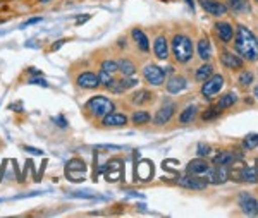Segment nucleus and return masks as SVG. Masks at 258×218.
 Returning a JSON list of instances; mask_svg holds the SVG:
<instances>
[{
    "mask_svg": "<svg viewBox=\"0 0 258 218\" xmlns=\"http://www.w3.org/2000/svg\"><path fill=\"white\" fill-rule=\"evenodd\" d=\"M215 29H217L219 38L222 41H226V43H229V41L232 40V36H234V29H232V26L229 23H219L217 26H215Z\"/></svg>",
    "mask_w": 258,
    "mask_h": 218,
    "instance_id": "5701e85b",
    "label": "nucleus"
},
{
    "mask_svg": "<svg viewBox=\"0 0 258 218\" xmlns=\"http://www.w3.org/2000/svg\"><path fill=\"white\" fill-rule=\"evenodd\" d=\"M52 120H53V122H55V124H59V127L60 129H66V127H68V122H66V119H64V117H62V115H57V117H52Z\"/></svg>",
    "mask_w": 258,
    "mask_h": 218,
    "instance_id": "58836bf2",
    "label": "nucleus"
},
{
    "mask_svg": "<svg viewBox=\"0 0 258 218\" xmlns=\"http://www.w3.org/2000/svg\"><path fill=\"white\" fill-rule=\"evenodd\" d=\"M219 114H220L219 107H210L209 110H205L202 114V120H212V119H215V117H219Z\"/></svg>",
    "mask_w": 258,
    "mask_h": 218,
    "instance_id": "473e14b6",
    "label": "nucleus"
},
{
    "mask_svg": "<svg viewBox=\"0 0 258 218\" xmlns=\"http://www.w3.org/2000/svg\"><path fill=\"white\" fill-rule=\"evenodd\" d=\"M115 110V103L112 102L110 98H107L105 95H95L91 98L86 100L85 107H83V112L88 119L93 120H100L103 115L110 114V112Z\"/></svg>",
    "mask_w": 258,
    "mask_h": 218,
    "instance_id": "f03ea898",
    "label": "nucleus"
},
{
    "mask_svg": "<svg viewBox=\"0 0 258 218\" xmlns=\"http://www.w3.org/2000/svg\"><path fill=\"white\" fill-rule=\"evenodd\" d=\"M174 112H176V103H164L159 108V112L155 114L153 122L157 125H165L167 122H170V119L174 117Z\"/></svg>",
    "mask_w": 258,
    "mask_h": 218,
    "instance_id": "f8f14e48",
    "label": "nucleus"
},
{
    "mask_svg": "<svg viewBox=\"0 0 258 218\" xmlns=\"http://www.w3.org/2000/svg\"><path fill=\"white\" fill-rule=\"evenodd\" d=\"M127 122H129V117L117 110L110 112V114L103 115L100 119V125L102 127H124V125H127Z\"/></svg>",
    "mask_w": 258,
    "mask_h": 218,
    "instance_id": "1a4fd4ad",
    "label": "nucleus"
},
{
    "mask_svg": "<svg viewBox=\"0 0 258 218\" xmlns=\"http://www.w3.org/2000/svg\"><path fill=\"white\" fill-rule=\"evenodd\" d=\"M255 2H258V0H255Z\"/></svg>",
    "mask_w": 258,
    "mask_h": 218,
    "instance_id": "09e8293b",
    "label": "nucleus"
},
{
    "mask_svg": "<svg viewBox=\"0 0 258 218\" xmlns=\"http://www.w3.org/2000/svg\"><path fill=\"white\" fill-rule=\"evenodd\" d=\"M212 74H214V67L210 64H205L197 70V79L198 81H205V79H209Z\"/></svg>",
    "mask_w": 258,
    "mask_h": 218,
    "instance_id": "7c9ffc66",
    "label": "nucleus"
},
{
    "mask_svg": "<svg viewBox=\"0 0 258 218\" xmlns=\"http://www.w3.org/2000/svg\"><path fill=\"white\" fill-rule=\"evenodd\" d=\"M136 179H140L141 182H148L153 177V163L150 160H141L140 163H136Z\"/></svg>",
    "mask_w": 258,
    "mask_h": 218,
    "instance_id": "f3484780",
    "label": "nucleus"
},
{
    "mask_svg": "<svg viewBox=\"0 0 258 218\" xmlns=\"http://www.w3.org/2000/svg\"><path fill=\"white\" fill-rule=\"evenodd\" d=\"M198 55L205 62L212 57V47H210V41L207 38H202L198 41Z\"/></svg>",
    "mask_w": 258,
    "mask_h": 218,
    "instance_id": "bb28decb",
    "label": "nucleus"
},
{
    "mask_svg": "<svg viewBox=\"0 0 258 218\" xmlns=\"http://www.w3.org/2000/svg\"><path fill=\"white\" fill-rule=\"evenodd\" d=\"M236 179H238V182L255 184V182H258V179H256V169H255V167H243L241 170L236 172Z\"/></svg>",
    "mask_w": 258,
    "mask_h": 218,
    "instance_id": "aec40b11",
    "label": "nucleus"
},
{
    "mask_svg": "<svg viewBox=\"0 0 258 218\" xmlns=\"http://www.w3.org/2000/svg\"><path fill=\"white\" fill-rule=\"evenodd\" d=\"M209 169H210V165L207 163V160H203V158H197V160H191L188 163V174L202 175V174H207Z\"/></svg>",
    "mask_w": 258,
    "mask_h": 218,
    "instance_id": "4be33fe9",
    "label": "nucleus"
},
{
    "mask_svg": "<svg viewBox=\"0 0 258 218\" xmlns=\"http://www.w3.org/2000/svg\"><path fill=\"white\" fill-rule=\"evenodd\" d=\"M153 98H155V95H153L152 91H148V90H138V91H135V93L129 96V103H131V105H138V107H141V105L152 103Z\"/></svg>",
    "mask_w": 258,
    "mask_h": 218,
    "instance_id": "a211bd4d",
    "label": "nucleus"
},
{
    "mask_svg": "<svg viewBox=\"0 0 258 218\" xmlns=\"http://www.w3.org/2000/svg\"><path fill=\"white\" fill-rule=\"evenodd\" d=\"M40 2H41V4H48L50 0H40Z\"/></svg>",
    "mask_w": 258,
    "mask_h": 218,
    "instance_id": "a18cd8bd",
    "label": "nucleus"
},
{
    "mask_svg": "<svg viewBox=\"0 0 258 218\" xmlns=\"http://www.w3.org/2000/svg\"><path fill=\"white\" fill-rule=\"evenodd\" d=\"M224 86V78L220 74H212L209 79L203 81L202 86V95L205 96L207 100H210L214 95H217Z\"/></svg>",
    "mask_w": 258,
    "mask_h": 218,
    "instance_id": "6e6552de",
    "label": "nucleus"
},
{
    "mask_svg": "<svg viewBox=\"0 0 258 218\" xmlns=\"http://www.w3.org/2000/svg\"><path fill=\"white\" fill-rule=\"evenodd\" d=\"M200 6L203 7V11H207L212 16H226L227 7L224 4H220L219 0H198Z\"/></svg>",
    "mask_w": 258,
    "mask_h": 218,
    "instance_id": "2eb2a0df",
    "label": "nucleus"
},
{
    "mask_svg": "<svg viewBox=\"0 0 258 218\" xmlns=\"http://www.w3.org/2000/svg\"><path fill=\"white\" fill-rule=\"evenodd\" d=\"M24 152H26V153H31V155H35V157H43V155H45L43 150L33 148V146H24Z\"/></svg>",
    "mask_w": 258,
    "mask_h": 218,
    "instance_id": "4c0bfd02",
    "label": "nucleus"
},
{
    "mask_svg": "<svg viewBox=\"0 0 258 218\" xmlns=\"http://www.w3.org/2000/svg\"><path fill=\"white\" fill-rule=\"evenodd\" d=\"M236 102H238V95H236V93H227V95L220 96L217 107L222 110V108H227V107H231V105H234Z\"/></svg>",
    "mask_w": 258,
    "mask_h": 218,
    "instance_id": "c756f323",
    "label": "nucleus"
},
{
    "mask_svg": "<svg viewBox=\"0 0 258 218\" xmlns=\"http://www.w3.org/2000/svg\"><path fill=\"white\" fill-rule=\"evenodd\" d=\"M255 96H256V100H258V86L255 88Z\"/></svg>",
    "mask_w": 258,
    "mask_h": 218,
    "instance_id": "c03bdc74",
    "label": "nucleus"
},
{
    "mask_svg": "<svg viewBox=\"0 0 258 218\" xmlns=\"http://www.w3.org/2000/svg\"><path fill=\"white\" fill-rule=\"evenodd\" d=\"M100 70H103V72H109V74H112V76H115V74L119 72L117 60H114V58H103V60L100 62Z\"/></svg>",
    "mask_w": 258,
    "mask_h": 218,
    "instance_id": "cd10ccee",
    "label": "nucleus"
},
{
    "mask_svg": "<svg viewBox=\"0 0 258 218\" xmlns=\"http://www.w3.org/2000/svg\"><path fill=\"white\" fill-rule=\"evenodd\" d=\"M153 53L159 60H167L169 58V41L164 35L157 36L153 41Z\"/></svg>",
    "mask_w": 258,
    "mask_h": 218,
    "instance_id": "dca6fc26",
    "label": "nucleus"
},
{
    "mask_svg": "<svg viewBox=\"0 0 258 218\" xmlns=\"http://www.w3.org/2000/svg\"><path fill=\"white\" fill-rule=\"evenodd\" d=\"M43 21V18L41 16H38V18H31V19H28L26 23H23V26L21 28H26V26H31V24H36V23H41Z\"/></svg>",
    "mask_w": 258,
    "mask_h": 218,
    "instance_id": "ea45409f",
    "label": "nucleus"
},
{
    "mask_svg": "<svg viewBox=\"0 0 258 218\" xmlns=\"http://www.w3.org/2000/svg\"><path fill=\"white\" fill-rule=\"evenodd\" d=\"M136 85H138V79H135V78H127V76H122V78H119V79H112V83L109 86L105 88L109 93L112 95H124L126 91L129 90H133Z\"/></svg>",
    "mask_w": 258,
    "mask_h": 218,
    "instance_id": "0eeeda50",
    "label": "nucleus"
},
{
    "mask_svg": "<svg viewBox=\"0 0 258 218\" xmlns=\"http://www.w3.org/2000/svg\"><path fill=\"white\" fill-rule=\"evenodd\" d=\"M197 153H198V157H200V158L209 157V155H210V146H209V144H205V142H200L198 148H197Z\"/></svg>",
    "mask_w": 258,
    "mask_h": 218,
    "instance_id": "f704fd0d",
    "label": "nucleus"
},
{
    "mask_svg": "<svg viewBox=\"0 0 258 218\" xmlns=\"http://www.w3.org/2000/svg\"><path fill=\"white\" fill-rule=\"evenodd\" d=\"M256 179H258V165H256Z\"/></svg>",
    "mask_w": 258,
    "mask_h": 218,
    "instance_id": "49530a36",
    "label": "nucleus"
},
{
    "mask_svg": "<svg viewBox=\"0 0 258 218\" xmlns=\"http://www.w3.org/2000/svg\"><path fill=\"white\" fill-rule=\"evenodd\" d=\"M170 48H172V55L177 64H188L193 58V41L189 36L174 35L172 41H170Z\"/></svg>",
    "mask_w": 258,
    "mask_h": 218,
    "instance_id": "7ed1b4c3",
    "label": "nucleus"
},
{
    "mask_svg": "<svg viewBox=\"0 0 258 218\" xmlns=\"http://www.w3.org/2000/svg\"><path fill=\"white\" fill-rule=\"evenodd\" d=\"M30 85H36V86H43V88H47L48 86V83L45 81L41 76H36V78H31L30 79Z\"/></svg>",
    "mask_w": 258,
    "mask_h": 218,
    "instance_id": "e433bc0d",
    "label": "nucleus"
},
{
    "mask_svg": "<svg viewBox=\"0 0 258 218\" xmlns=\"http://www.w3.org/2000/svg\"><path fill=\"white\" fill-rule=\"evenodd\" d=\"M74 85H76L80 90L83 91H95L100 88V79H98V72L91 69L81 70V72L76 74L74 78Z\"/></svg>",
    "mask_w": 258,
    "mask_h": 218,
    "instance_id": "20e7f679",
    "label": "nucleus"
},
{
    "mask_svg": "<svg viewBox=\"0 0 258 218\" xmlns=\"http://www.w3.org/2000/svg\"><path fill=\"white\" fill-rule=\"evenodd\" d=\"M129 120L133 122V125H147L150 120H152V115H150L147 110H136V112H133Z\"/></svg>",
    "mask_w": 258,
    "mask_h": 218,
    "instance_id": "393cba45",
    "label": "nucleus"
},
{
    "mask_svg": "<svg viewBox=\"0 0 258 218\" xmlns=\"http://www.w3.org/2000/svg\"><path fill=\"white\" fill-rule=\"evenodd\" d=\"M95 150H114V152H117V150H122V146H109V144H102V146H95Z\"/></svg>",
    "mask_w": 258,
    "mask_h": 218,
    "instance_id": "a19ab883",
    "label": "nucleus"
},
{
    "mask_svg": "<svg viewBox=\"0 0 258 218\" xmlns=\"http://www.w3.org/2000/svg\"><path fill=\"white\" fill-rule=\"evenodd\" d=\"M186 4H188L191 9H195V2H193V0H186Z\"/></svg>",
    "mask_w": 258,
    "mask_h": 218,
    "instance_id": "37998d69",
    "label": "nucleus"
},
{
    "mask_svg": "<svg viewBox=\"0 0 258 218\" xmlns=\"http://www.w3.org/2000/svg\"><path fill=\"white\" fill-rule=\"evenodd\" d=\"M143 79L150 86H162L165 81V70L157 64H147L143 67Z\"/></svg>",
    "mask_w": 258,
    "mask_h": 218,
    "instance_id": "423d86ee",
    "label": "nucleus"
},
{
    "mask_svg": "<svg viewBox=\"0 0 258 218\" xmlns=\"http://www.w3.org/2000/svg\"><path fill=\"white\" fill-rule=\"evenodd\" d=\"M186 88H188V79H186L184 76H179V74L172 76L167 83H165V90H167L170 95L182 93Z\"/></svg>",
    "mask_w": 258,
    "mask_h": 218,
    "instance_id": "4468645a",
    "label": "nucleus"
},
{
    "mask_svg": "<svg viewBox=\"0 0 258 218\" xmlns=\"http://www.w3.org/2000/svg\"><path fill=\"white\" fill-rule=\"evenodd\" d=\"M243 146L246 150H255L258 146V134H248L243 141Z\"/></svg>",
    "mask_w": 258,
    "mask_h": 218,
    "instance_id": "2f4dec72",
    "label": "nucleus"
},
{
    "mask_svg": "<svg viewBox=\"0 0 258 218\" xmlns=\"http://www.w3.org/2000/svg\"><path fill=\"white\" fill-rule=\"evenodd\" d=\"M117 67H119V72L122 74V76L131 78V76H135V74H136V65H135V62L129 60L127 57H120V58H117Z\"/></svg>",
    "mask_w": 258,
    "mask_h": 218,
    "instance_id": "412c9836",
    "label": "nucleus"
},
{
    "mask_svg": "<svg viewBox=\"0 0 258 218\" xmlns=\"http://www.w3.org/2000/svg\"><path fill=\"white\" fill-rule=\"evenodd\" d=\"M177 184L182 187H186V189L203 191V189H207V186H209V180L198 177V175H195V174H188V175H184V177H179Z\"/></svg>",
    "mask_w": 258,
    "mask_h": 218,
    "instance_id": "9d476101",
    "label": "nucleus"
},
{
    "mask_svg": "<svg viewBox=\"0 0 258 218\" xmlns=\"http://www.w3.org/2000/svg\"><path fill=\"white\" fill-rule=\"evenodd\" d=\"M231 2H234V0H231Z\"/></svg>",
    "mask_w": 258,
    "mask_h": 218,
    "instance_id": "de8ad7c7",
    "label": "nucleus"
},
{
    "mask_svg": "<svg viewBox=\"0 0 258 218\" xmlns=\"http://www.w3.org/2000/svg\"><path fill=\"white\" fill-rule=\"evenodd\" d=\"M98 79H100V86L107 88L112 83V79H114V76L109 72H103V70H98Z\"/></svg>",
    "mask_w": 258,
    "mask_h": 218,
    "instance_id": "72a5a7b5",
    "label": "nucleus"
},
{
    "mask_svg": "<svg viewBox=\"0 0 258 218\" xmlns=\"http://www.w3.org/2000/svg\"><path fill=\"white\" fill-rule=\"evenodd\" d=\"M86 162L81 160V158H71V160L66 163V177L73 182H81L85 180V174H86Z\"/></svg>",
    "mask_w": 258,
    "mask_h": 218,
    "instance_id": "39448f33",
    "label": "nucleus"
},
{
    "mask_svg": "<svg viewBox=\"0 0 258 218\" xmlns=\"http://www.w3.org/2000/svg\"><path fill=\"white\" fill-rule=\"evenodd\" d=\"M197 112H198L197 105H189V107H186L184 110H182L181 114H179V122H181V124L193 122L195 117H197Z\"/></svg>",
    "mask_w": 258,
    "mask_h": 218,
    "instance_id": "a878e982",
    "label": "nucleus"
},
{
    "mask_svg": "<svg viewBox=\"0 0 258 218\" xmlns=\"http://www.w3.org/2000/svg\"><path fill=\"white\" fill-rule=\"evenodd\" d=\"M251 81H253V74H251V72H248V70H244V72L239 76V85H241V86L251 85Z\"/></svg>",
    "mask_w": 258,
    "mask_h": 218,
    "instance_id": "c9c22d12",
    "label": "nucleus"
},
{
    "mask_svg": "<svg viewBox=\"0 0 258 218\" xmlns=\"http://www.w3.org/2000/svg\"><path fill=\"white\" fill-rule=\"evenodd\" d=\"M236 160V157L232 155L231 152H219L217 157L214 158V163L215 165H229Z\"/></svg>",
    "mask_w": 258,
    "mask_h": 218,
    "instance_id": "c85d7f7f",
    "label": "nucleus"
},
{
    "mask_svg": "<svg viewBox=\"0 0 258 218\" xmlns=\"http://www.w3.org/2000/svg\"><path fill=\"white\" fill-rule=\"evenodd\" d=\"M220 58H222V62L229 67V69H241V67H243V60L231 52H222V57Z\"/></svg>",
    "mask_w": 258,
    "mask_h": 218,
    "instance_id": "b1692460",
    "label": "nucleus"
},
{
    "mask_svg": "<svg viewBox=\"0 0 258 218\" xmlns=\"http://www.w3.org/2000/svg\"><path fill=\"white\" fill-rule=\"evenodd\" d=\"M238 204L239 208L243 209L244 215H258V201L253 198L249 192H241L239 198H238Z\"/></svg>",
    "mask_w": 258,
    "mask_h": 218,
    "instance_id": "9b49d317",
    "label": "nucleus"
},
{
    "mask_svg": "<svg viewBox=\"0 0 258 218\" xmlns=\"http://www.w3.org/2000/svg\"><path fill=\"white\" fill-rule=\"evenodd\" d=\"M64 43H66V40H59V41H55V43L52 45V50H59Z\"/></svg>",
    "mask_w": 258,
    "mask_h": 218,
    "instance_id": "79ce46f5",
    "label": "nucleus"
},
{
    "mask_svg": "<svg viewBox=\"0 0 258 218\" xmlns=\"http://www.w3.org/2000/svg\"><path fill=\"white\" fill-rule=\"evenodd\" d=\"M234 47H236V52H238L244 60H249V62L258 60V40L248 28H244V26L238 28Z\"/></svg>",
    "mask_w": 258,
    "mask_h": 218,
    "instance_id": "f257e3e1",
    "label": "nucleus"
},
{
    "mask_svg": "<svg viewBox=\"0 0 258 218\" xmlns=\"http://www.w3.org/2000/svg\"><path fill=\"white\" fill-rule=\"evenodd\" d=\"M131 38L135 40L136 47H138V48L141 50V52H148V50H150V41H148V36L145 35L143 29H140V28L131 29Z\"/></svg>",
    "mask_w": 258,
    "mask_h": 218,
    "instance_id": "6ab92c4d",
    "label": "nucleus"
},
{
    "mask_svg": "<svg viewBox=\"0 0 258 218\" xmlns=\"http://www.w3.org/2000/svg\"><path fill=\"white\" fill-rule=\"evenodd\" d=\"M227 177H229V172L226 169V165H215L207 170V180L212 184H222L226 182Z\"/></svg>",
    "mask_w": 258,
    "mask_h": 218,
    "instance_id": "ddd939ff",
    "label": "nucleus"
}]
</instances>
